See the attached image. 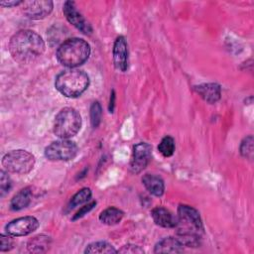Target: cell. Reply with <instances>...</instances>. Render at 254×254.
<instances>
[{
    "mask_svg": "<svg viewBox=\"0 0 254 254\" xmlns=\"http://www.w3.org/2000/svg\"><path fill=\"white\" fill-rule=\"evenodd\" d=\"M114 106H115V91L112 90L111 94H110V100H109V112H113L114 111Z\"/></svg>",
    "mask_w": 254,
    "mask_h": 254,
    "instance_id": "obj_30",
    "label": "cell"
},
{
    "mask_svg": "<svg viewBox=\"0 0 254 254\" xmlns=\"http://www.w3.org/2000/svg\"><path fill=\"white\" fill-rule=\"evenodd\" d=\"M84 253H117V250L108 242L98 241L86 246Z\"/></svg>",
    "mask_w": 254,
    "mask_h": 254,
    "instance_id": "obj_20",
    "label": "cell"
},
{
    "mask_svg": "<svg viewBox=\"0 0 254 254\" xmlns=\"http://www.w3.org/2000/svg\"><path fill=\"white\" fill-rule=\"evenodd\" d=\"M142 183L146 190L156 196H161L165 190V185L162 178L152 174H146L142 178Z\"/></svg>",
    "mask_w": 254,
    "mask_h": 254,
    "instance_id": "obj_16",
    "label": "cell"
},
{
    "mask_svg": "<svg viewBox=\"0 0 254 254\" xmlns=\"http://www.w3.org/2000/svg\"><path fill=\"white\" fill-rule=\"evenodd\" d=\"M240 154L242 157L251 160L253 158V137L249 135L245 137L240 144Z\"/></svg>",
    "mask_w": 254,
    "mask_h": 254,
    "instance_id": "obj_23",
    "label": "cell"
},
{
    "mask_svg": "<svg viewBox=\"0 0 254 254\" xmlns=\"http://www.w3.org/2000/svg\"><path fill=\"white\" fill-rule=\"evenodd\" d=\"M11 180L5 171L0 172V195L3 197L11 189Z\"/></svg>",
    "mask_w": 254,
    "mask_h": 254,
    "instance_id": "obj_25",
    "label": "cell"
},
{
    "mask_svg": "<svg viewBox=\"0 0 254 254\" xmlns=\"http://www.w3.org/2000/svg\"><path fill=\"white\" fill-rule=\"evenodd\" d=\"M40 223L34 216H23L10 221L6 226L5 230L11 236H25L39 227Z\"/></svg>",
    "mask_w": 254,
    "mask_h": 254,
    "instance_id": "obj_9",
    "label": "cell"
},
{
    "mask_svg": "<svg viewBox=\"0 0 254 254\" xmlns=\"http://www.w3.org/2000/svg\"><path fill=\"white\" fill-rule=\"evenodd\" d=\"M123 215L124 213L122 210H120L119 208L110 206L104 209L103 211H101V213L99 214V220L106 225H115L121 221V219L123 218Z\"/></svg>",
    "mask_w": 254,
    "mask_h": 254,
    "instance_id": "obj_19",
    "label": "cell"
},
{
    "mask_svg": "<svg viewBox=\"0 0 254 254\" xmlns=\"http://www.w3.org/2000/svg\"><path fill=\"white\" fill-rule=\"evenodd\" d=\"M102 117V108L98 101L92 102L90 106V122L93 128L98 127Z\"/></svg>",
    "mask_w": 254,
    "mask_h": 254,
    "instance_id": "obj_24",
    "label": "cell"
},
{
    "mask_svg": "<svg viewBox=\"0 0 254 254\" xmlns=\"http://www.w3.org/2000/svg\"><path fill=\"white\" fill-rule=\"evenodd\" d=\"M152 156V147L146 142H140L133 147L129 169L133 174L141 173L149 164Z\"/></svg>",
    "mask_w": 254,
    "mask_h": 254,
    "instance_id": "obj_8",
    "label": "cell"
},
{
    "mask_svg": "<svg viewBox=\"0 0 254 254\" xmlns=\"http://www.w3.org/2000/svg\"><path fill=\"white\" fill-rule=\"evenodd\" d=\"M13 247V239L10 234H1L0 235V251L6 252L12 249Z\"/></svg>",
    "mask_w": 254,
    "mask_h": 254,
    "instance_id": "obj_26",
    "label": "cell"
},
{
    "mask_svg": "<svg viewBox=\"0 0 254 254\" xmlns=\"http://www.w3.org/2000/svg\"><path fill=\"white\" fill-rule=\"evenodd\" d=\"M117 252L119 253H131V254H135V253H143L144 250L142 248H140L137 245H132V244H127L124 245L122 248H120L119 250H117Z\"/></svg>",
    "mask_w": 254,
    "mask_h": 254,
    "instance_id": "obj_28",
    "label": "cell"
},
{
    "mask_svg": "<svg viewBox=\"0 0 254 254\" xmlns=\"http://www.w3.org/2000/svg\"><path fill=\"white\" fill-rule=\"evenodd\" d=\"M184 250L183 243L177 237L161 239L154 248L155 253H180Z\"/></svg>",
    "mask_w": 254,
    "mask_h": 254,
    "instance_id": "obj_15",
    "label": "cell"
},
{
    "mask_svg": "<svg viewBox=\"0 0 254 254\" xmlns=\"http://www.w3.org/2000/svg\"><path fill=\"white\" fill-rule=\"evenodd\" d=\"M175 140L171 136L164 137L158 146L159 152L164 157H171L175 152Z\"/></svg>",
    "mask_w": 254,
    "mask_h": 254,
    "instance_id": "obj_22",
    "label": "cell"
},
{
    "mask_svg": "<svg viewBox=\"0 0 254 254\" xmlns=\"http://www.w3.org/2000/svg\"><path fill=\"white\" fill-rule=\"evenodd\" d=\"M90 55V47L86 41L79 38H70L64 41L57 50V59L60 64L74 68L84 64Z\"/></svg>",
    "mask_w": 254,
    "mask_h": 254,
    "instance_id": "obj_3",
    "label": "cell"
},
{
    "mask_svg": "<svg viewBox=\"0 0 254 254\" xmlns=\"http://www.w3.org/2000/svg\"><path fill=\"white\" fill-rule=\"evenodd\" d=\"M198 95L208 103H215L220 99L221 88L217 83H202L194 87Z\"/></svg>",
    "mask_w": 254,
    "mask_h": 254,
    "instance_id": "obj_14",
    "label": "cell"
},
{
    "mask_svg": "<svg viewBox=\"0 0 254 254\" xmlns=\"http://www.w3.org/2000/svg\"><path fill=\"white\" fill-rule=\"evenodd\" d=\"M95 204H96V201H91V202H89V203L83 205V206L73 215L72 220H76V219H78V218L84 216L85 214H87V213L95 206Z\"/></svg>",
    "mask_w": 254,
    "mask_h": 254,
    "instance_id": "obj_27",
    "label": "cell"
},
{
    "mask_svg": "<svg viewBox=\"0 0 254 254\" xmlns=\"http://www.w3.org/2000/svg\"><path fill=\"white\" fill-rule=\"evenodd\" d=\"M32 200V191L30 188H25L19 190L11 199L10 207L12 210H21L26 208Z\"/></svg>",
    "mask_w": 254,
    "mask_h": 254,
    "instance_id": "obj_17",
    "label": "cell"
},
{
    "mask_svg": "<svg viewBox=\"0 0 254 254\" xmlns=\"http://www.w3.org/2000/svg\"><path fill=\"white\" fill-rule=\"evenodd\" d=\"M177 235L184 246L197 247L203 234V225L199 212L187 204L178 207Z\"/></svg>",
    "mask_w": 254,
    "mask_h": 254,
    "instance_id": "obj_2",
    "label": "cell"
},
{
    "mask_svg": "<svg viewBox=\"0 0 254 254\" xmlns=\"http://www.w3.org/2000/svg\"><path fill=\"white\" fill-rule=\"evenodd\" d=\"M51 245V238L47 235L41 234L31 238L28 241L27 248L31 253H43L49 250Z\"/></svg>",
    "mask_w": 254,
    "mask_h": 254,
    "instance_id": "obj_18",
    "label": "cell"
},
{
    "mask_svg": "<svg viewBox=\"0 0 254 254\" xmlns=\"http://www.w3.org/2000/svg\"><path fill=\"white\" fill-rule=\"evenodd\" d=\"M22 11L30 19L41 20L50 15L53 10L54 3L50 0L24 1Z\"/></svg>",
    "mask_w": 254,
    "mask_h": 254,
    "instance_id": "obj_10",
    "label": "cell"
},
{
    "mask_svg": "<svg viewBox=\"0 0 254 254\" xmlns=\"http://www.w3.org/2000/svg\"><path fill=\"white\" fill-rule=\"evenodd\" d=\"M89 85L88 75L77 68H67L59 73L55 80V86L60 93L68 98L81 95Z\"/></svg>",
    "mask_w": 254,
    "mask_h": 254,
    "instance_id": "obj_4",
    "label": "cell"
},
{
    "mask_svg": "<svg viewBox=\"0 0 254 254\" xmlns=\"http://www.w3.org/2000/svg\"><path fill=\"white\" fill-rule=\"evenodd\" d=\"M23 0H12V1H2L0 2L1 6L4 7H14V6H18L20 4H23Z\"/></svg>",
    "mask_w": 254,
    "mask_h": 254,
    "instance_id": "obj_29",
    "label": "cell"
},
{
    "mask_svg": "<svg viewBox=\"0 0 254 254\" xmlns=\"http://www.w3.org/2000/svg\"><path fill=\"white\" fill-rule=\"evenodd\" d=\"M151 216L154 222L161 227L174 228L177 225V216L163 206L153 208L151 211Z\"/></svg>",
    "mask_w": 254,
    "mask_h": 254,
    "instance_id": "obj_13",
    "label": "cell"
},
{
    "mask_svg": "<svg viewBox=\"0 0 254 254\" xmlns=\"http://www.w3.org/2000/svg\"><path fill=\"white\" fill-rule=\"evenodd\" d=\"M63 12L66 20L79 30L84 35H90L92 33L91 25L85 20V18L77 11L74 2L65 1L63 7Z\"/></svg>",
    "mask_w": 254,
    "mask_h": 254,
    "instance_id": "obj_11",
    "label": "cell"
},
{
    "mask_svg": "<svg viewBox=\"0 0 254 254\" xmlns=\"http://www.w3.org/2000/svg\"><path fill=\"white\" fill-rule=\"evenodd\" d=\"M42 37L32 30H21L15 33L9 42V52L12 58L20 64L34 62L45 52Z\"/></svg>",
    "mask_w": 254,
    "mask_h": 254,
    "instance_id": "obj_1",
    "label": "cell"
},
{
    "mask_svg": "<svg viewBox=\"0 0 254 254\" xmlns=\"http://www.w3.org/2000/svg\"><path fill=\"white\" fill-rule=\"evenodd\" d=\"M80 127V114L72 107H64L55 117L53 130L59 138L68 139L76 135Z\"/></svg>",
    "mask_w": 254,
    "mask_h": 254,
    "instance_id": "obj_5",
    "label": "cell"
},
{
    "mask_svg": "<svg viewBox=\"0 0 254 254\" xmlns=\"http://www.w3.org/2000/svg\"><path fill=\"white\" fill-rule=\"evenodd\" d=\"M77 152L78 147L74 142L61 139L46 147L45 156L50 161H69L77 155Z\"/></svg>",
    "mask_w": 254,
    "mask_h": 254,
    "instance_id": "obj_7",
    "label": "cell"
},
{
    "mask_svg": "<svg viewBox=\"0 0 254 254\" xmlns=\"http://www.w3.org/2000/svg\"><path fill=\"white\" fill-rule=\"evenodd\" d=\"M113 63L118 70L125 71L128 67V47L123 36L117 37L113 45Z\"/></svg>",
    "mask_w": 254,
    "mask_h": 254,
    "instance_id": "obj_12",
    "label": "cell"
},
{
    "mask_svg": "<svg viewBox=\"0 0 254 254\" xmlns=\"http://www.w3.org/2000/svg\"><path fill=\"white\" fill-rule=\"evenodd\" d=\"M91 197V190L88 188H83L80 190H78L70 199L69 204L67 206L68 209H72L77 205H80L86 201L89 200Z\"/></svg>",
    "mask_w": 254,
    "mask_h": 254,
    "instance_id": "obj_21",
    "label": "cell"
},
{
    "mask_svg": "<svg viewBox=\"0 0 254 254\" xmlns=\"http://www.w3.org/2000/svg\"><path fill=\"white\" fill-rule=\"evenodd\" d=\"M2 166L7 172L25 175L33 170L35 166V157L26 150H12L4 155Z\"/></svg>",
    "mask_w": 254,
    "mask_h": 254,
    "instance_id": "obj_6",
    "label": "cell"
}]
</instances>
